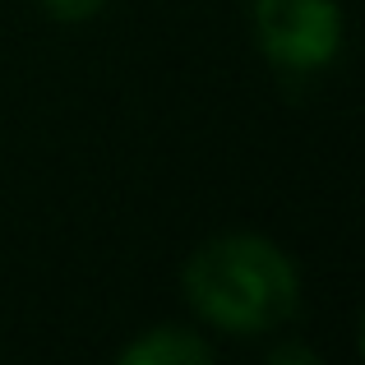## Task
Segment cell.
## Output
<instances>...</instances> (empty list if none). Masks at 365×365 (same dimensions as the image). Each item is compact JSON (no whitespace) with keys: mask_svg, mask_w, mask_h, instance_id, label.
Returning a JSON list of instances; mask_svg holds the SVG:
<instances>
[{"mask_svg":"<svg viewBox=\"0 0 365 365\" xmlns=\"http://www.w3.org/2000/svg\"><path fill=\"white\" fill-rule=\"evenodd\" d=\"M185 296L195 314L232 338L273 333L301 305V273L282 245L250 232L204 241L185 264Z\"/></svg>","mask_w":365,"mask_h":365,"instance_id":"1","label":"cell"},{"mask_svg":"<svg viewBox=\"0 0 365 365\" xmlns=\"http://www.w3.org/2000/svg\"><path fill=\"white\" fill-rule=\"evenodd\" d=\"M250 19L264 56L296 74L324 70L342 46L338 0H250Z\"/></svg>","mask_w":365,"mask_h":365,"instance_id":"2","label":"cell"},{"mask_svg":"<svg viewBox=\"0 0 365 365\" xmlns=\"http://www.w3.org/2000/svg\"><path fill=\"white\" fill-rule=\"evenodd\" d=\"M204 361H213V347L195 338L190 329H176V324L148 329L120 351V365H204Z\"/></svg>","mask_w":365,"mask_h":365,"instance_id":"3","label":"cell"},{"mask_svg":"<svg viewBox=\"0 0 365 365\" xmlns=\"http://www.w3.org/2000/svg\"><path fill=\"white\" fill-rule=\"evenodd\" d=\"M102 5H107V0H42V9H46V14L70 19V24H74V19H93Z\"/></svg>","mask_w":365,"mask_h":365,"instance_id":"4","label":"cell"}]
</instances>
